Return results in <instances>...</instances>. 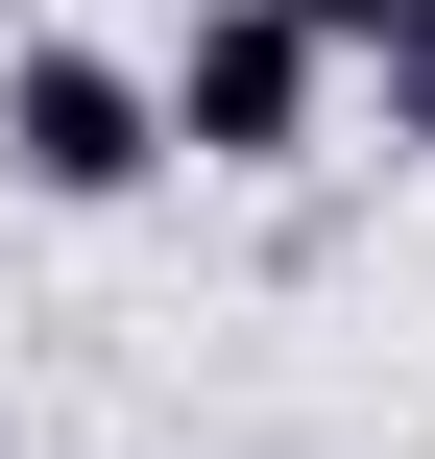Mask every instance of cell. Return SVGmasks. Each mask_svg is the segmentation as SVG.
Segmentation results:
<instances>
[{
  "label": "cell",
  "instance_id": "obj_1",
  "mask_svg": "<svg viewBox=\"0 0 435 459\" xmlns=\"http://www.w3.org/2000/svg\"><path fill=\"white\" fill-rule=\"evenodd\" d=\"M170 169V97H145V48H97V24H24L0 48V194H48V218H121Z\"/></svg>",
  "mask_w": 435,
  "mask_h": 459
},
{
  "label": "cell",
  "instance_id": "obj_4",
  "mask_svg": "<svg viewBox=\"0 0 435 459\" xmlns=\"http://www.w3.org/2000/svg\"><path fill=\"white\" fill-rule=\"evenodd\" d=\"M266 24H315V48H339V73H363V48H387V24H412V0H266Z\"/></svg>",
  "mask_w": 435,
  "mask_h": 459
},
{
  "label": "cell",
  "instance_id": "obj_2",
  "mask_svg": "<svg viewBox=\"0 0 435 459\" xmlns=\"http://www.w3.org/2000/svg\"><path fill=\"white\" fill-rule=\"evenodd\" d=\"M145 97H170V145H194V169H315L339 48H315V24H266V0H194V24L145 48Z\"/></svg>",
  "mask_w": 435,
  "mask_h": 459
},
{
  "label": "cell",
  "instance_id": "obj_3",
  "mask_svg": "<svg viewBox=\"0 0 435 459\" xmlns=\"http://www.w3.org/2000/svg\"><path fill=\"white\" fill-rule=\"evenodd\" d=\"M363 97H387V145H412V169H435V0H412V24H387V48H363Z\"/></svg>",
  "mask_w": 435,
  "mask_h": 459
}]
</instances>
